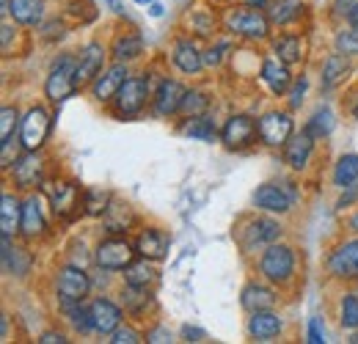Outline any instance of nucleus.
Wrapping results in <instances>:
<instances>
[{"label":"nucleus","instance_id":"1","mask_svg":"<svg viewBox=\"0 0 358 344\" xmlns=\"http://www.w3.org/2000/svg\"><path fill=\"white\" fill-rule=\"evenodd\" d=\"M146 96H149V83L143 80V78H127L122 88L116 91V96H113V110H116V116H122V119H130L135 116L143 105H146Z\"/></svg>","mask_w":358,"mask_h":344},{"label":"nucleus","instance_id":"2","mask_svg":"<svg viewBox=\"0 0 358 344\" xmlns=\"http://www.w3.org/2000/svg\"><path fill=\"white\" fill-rule=\"evenodd\" d=\"M259 270H262V275L268 281L284 284L295 273V257H292V251L287 245H268V251L262 254V261H259Z\"/></svg>","mask_w":358,"mask_h":344},{"label":"nucleus","instance_id":"3","mask_svg":"<svg viewBox=\"0 0 358 344\" xmlns=\"http://www.w3.org/2000/svg\"><path fill=\"white\" fill-rule=\"evenodd\" d=\"M75 69H78V64H75L72 55H64V58L50 69L45 91L52 102H61V99H66V96L75 91Z\"/></svg>","mask_w":358,"mask_h":344},{"label":"nucleus","instance_id":"4","mask_svg":"<svg viewBox=\"0 0 358 344\" xmlns=\"http://www.w3.org/2000/svg\"><path fill=\"white\" fill-rule=\"evenodd\" d=\"M229 31L245 39H265L270 31V20L259 8H240L229 17Z\"/></svg>","mask_w":358,"mask_h":344},{"label":"nucleus","instance_id":"5","mask_svg":"<svg viewBox=\"0 0 358 344\" xmlns=\"http://www.w3.org/2000/svg\"><path fill=\"white\" fill-rule=\"evenodd\" d=\"M133 248L124 243V240H105L99 243L96 254H94V261L102 267V270H127L133 264Z\"/></svg>","mask_w":358,"mask_h":344},{"label":"nucleus","instance_id":"6","mask_svg":"<svg viewBox=\"0 0 358 344\" xmlns=\"http://www.w3.org/2000/svg\"><path fill=\"white\" fill-rule=\"evenodd\" d=\"M289 182L284 185H262L257 193H254V204L265 213H289L292 201H295V190L287 187Z\"/></svg>","mask_w":358,"mask_h":344},{"label":"nucleus","instance_id":"7","mask_svg":"<svg viewBox=\"0 0 358 344\" xmlns=\"http://www.w3.org/2000/svg\"><path fill=\"white\" fill-rule=\"evenodd\" d=\"M91 289L89 275L78 267H64L58 275V295L61 303H80Z\"/></svg>","mask_w":358,"mask_h":344},{"label":"nucleus","instance_id":"8","mask_svg":"<svg viewBox=\"0 0 358 344\" xmlns=\"http://www.w3.org/2000/svg\"><path fill=\"white\" fill-rule=\"evenodd\" d=\"M47 132H50V116L45 108H31L28 116L22 119V146L28 152H36L45 143Z\"/></svg>","mask_w":358,"mask_h":344},{"label":"nucleus","instance_id":"9","mask_svg":"<svg viewBox=\"0 0 358 344\" xmlns=\"http://www.w3.org/2000/svg\"><path fill=\"white\" fill-rule=\"evenodd\" d=\"M259 138L268 143V146H281L292 138V119L287 113H278V110H270L259 119Z\"/></svg>","mask_w":358,"mask_h":344},{"label":"nucleus","instance_id":"10","mask_svg":"<svg viewBox=\"0 0 358 344\" xmlns=\"http://www.w3.org/2000/svg\"><path fill=\"white\" fill-rule=\"evenodd\" d=\"M50 201H52V210H55V215L58 217H66V220H72V217L78 215V204H80V193H78V187L72 185V182H52L50 185Z\"/></svg>","mask_w":358,"mask_h":344},{"label":"nucleus","instance_id":"11","mask_svg":"<svg viewBox=\"0 0 358 344\" xmlns=\"http://www.w3.org/2000/svg\"><path fill=\"white\" fill-rule=\"evenodd\" d=\"M278 234H281V226L275 220H268V217L251 220L248 229H243V248L245 251H254L259 245H273Z\"/></svg>","mask_w":358,"mask_h":344},{"label":"nucleus","instance_id":"12","mask_svg":"<svg viewBox=\"0 0 358 344\" xmlns=\"http://www.w3.org/2000/svg\"><path fill=\"white\" fill-rule=\"evenodd\" d=\"M102 64H105V50H102V44H89V47L80 52V61H78V69H75V88L89 86L91 80L102 72Z\"/></svg>","mask_w":358,"mask_h":344},{"label":"nucleus","instance_id":"13","mask_svg":"<svg viewBox=\"0 0 358 344\" xmlns=\"http://www.w3.org/2000/svg\"><path fill=\"white\" fill-rule=\"evenodd\" d=\"M257 132H259V127L254 124V119H248V116H231L224 127V141L226 146H231V149H245V146L254 143Z\"/></svg>","mask_w":358,"mask_h":344},{"label":"nucleus","instance_id":"14","mask_svg":"<svg viewBox=\"0 0 358 344\" xmlns=\"http://www.w3.org/2000/svg\"><path fill=\"white\" fill-rule=\"evenodd\" d=\"M328 270L336 278H356L358 275V240L339 245L331 259H328Z\"/></svg>","mask_w":358,"mask_h":344},{"label":"nucleus","instance_id":"15","mask_svg":"<svg viewBox=\"0 0 358 344\" xmlns=\"http://www.w3.org/2000/svg\"><path fill=\"white\" fill-rule=\"evenodd\" d=\"M91 317H94V331L96 334H113L122 322V308L116 303L105 301V298H96L89 306Z\"/></svg>","mask_w":358,"mask_h":344},{"label":"nucleus","instance_id":"16","mask_svg":"<svg viewBox=\"0 0 358 344\" xmlns=\"http://www.w3.org/2000/svg\"><path fill=\"white\" fill-rule=\"evenodd\" d=\"M185 88L179 86L177 80H163L157 94H155V110L157 116H174L179 108H182V99H185Z\"/></svg>","mask_w":358,"mask_h":344},{"label":"nucleus","instance_id":"17","mask_svg":"<svg viewBox=\"0 0 358 344\" xmlns=\"http://www.w3.org/2000/svg\"><path fill=\"white\" fill-rule=\"evenodd\" d=\"M42 171H45V166H42V160L34 155V152H28L25 149V155H20V160L14 163V182L20 185V187H36L39 182H42Z\"/></svg>","mask_w":358,"mask_h":344},{"label":"nucleus","instance_id":"18","mask_svg":"<svg viewBox=\"0 0 358 344\" xmlns=\"http://www.w3.org/2000/svg\"><path fill=\"white\" fill-rule=\"evenodd\" d=\"M135 251L143 259H163L169 254V237L160 231V229H143L138 234V243H135Z\"/></svg>","mask_w":358,"mask_h":344},{"label":"nucleus","instance_id":"19","mask_svg":"<svg viewBox=\"0 0 358 344\" xmlns=\"http://www.w3.org/2000/svg\"><path fill=\"white\" fill-rule=\"evenodd\" d=\"M278 331H281V317H278V314H273L270 308L254 311V317H251V322H248V334H251L254 339L270 342L273 336H278Z\"/></svg>","mask_w":358,"mask_h":344},{"label":"nucleus","instance_id":"20","mask_svg":"<svg viewBox=\"0 0 358 344\" xmlns=\"http://www.w3.org/2000/svg\"><path fill=\"white\" fill-rule=\"evenodd\" d=\"M6 11L20 25H39L42 22V14H45V3L42 0H8L6 3Z\"/></svg>","mask_w":358,"mask_h":344},{"label":"nucleus","instance_id":"21","mask_svg":"<svg viewBox=\"0 0 358 344\" xmlns=\"http://www.w3.org/2000/svg\"><path fill=\"white\" fill-rule=\"evenodd\" d=\"M312 135L309 132H301V135H292L287 143H284V157H287V163L292 166V169H303L306 163H309V157H312Z\"/></svg>","mask_w":358,"mask_h":344},{"label":"nucleus","instance_id":"22","mask_svg":"<svg viewBox=\"0 0 358 344\" xmlns=\"http://www.w3.org/2000/svg\"><path fill=\"white\" fill-rule=\"evenodd\" d=\"M127 80V69L122 66V61L116 64V66H110L96 83H94V96L99 99V102H108V99H113L116 96V91L122 88V83Z\"/></svg>","mask_w":358,"mask_h":344},{"label":"nucleus","instance_id":"23","mask_svg":"<svg viewBox=\"0 0 358 344\" xmlns=\"http://www.w3.org/2000/svg\"><path fill=\"white\" fill-rule=\"evenodd\" d=\"M133 207L124 201H110L105 210V226L110 234H127V229L133 226Z\"/></svg>","mask_w":358,"mask_h":344},{"label":"nucleus","instance_id":"24","mask_svg":"<svg viewBox=\"0 0 358 344\" xmlns=\"http://www.w3.org/2000/svg\"><path fill=\"white\" fill-rule=\"evenodd\" d=\"M174 64H177L185 75H196V72L204 66V55L196 50L193 42L182 39V42H177V47H174Z\"/></svg>","mask_w":358,"mask_h":344},{"label":"nucleus","instance_id":"25","mask_svg":"<svg viewBox=\"0 0 358 344\" xmlns=\"http://www.w3.org/2000/svg\"><path fill=\"white\" fill-rule=\"evenodd\" d=\"M3 270L11 275H25L31 270V254L22 248H11V237L3 234Z\"/></svg>","mask_w":358,"mask_h":344},{"label":"nucleus","instance_id":"26","mask_svg":"<svg viewBox=\"0 0 358 344\" xmlns=\"http://www.w3.org/2000/svg\"><path fill=\"white\" fill-rule=\"evenodd\" d=\"M20 229H22V234L28 240H34V237H39L45 231V215H42V207H39L36 196L25 201V207H22V226Z\"/></svg>","mask_w":358,"mask_h":344},{"label":"nucleus","instance_id":"27","mask_svg":"<svg viewBox=\"0 0 358 344\" xmlns=\"http://www.w3.org/2000/svg\"><path fill=\"white\" fill-rule=\"evenodd\" d=\"M20 226H22V207H20V201L14 196L6 193L3 201H0V229H3L6 237H11Z\"/></svg>","mask_w":358,"mask_h":344},{"label":"nucleus","instance_id":"28","mask_svg":"<svg viewBox=\"0 0 358 344\" xmlns=\"http://www.w3.org/2000/svg\"><path fill=\"white\" fill-rule=\"evenodd\" d=\"M262 80L268 83V88L273 94H284L287 88H289V69H287V64L281 61H265L262 64Z\"/></svg>","mask_w":358,"mask_h":344},{"label":"nucleus","instance_id":"29","mask_svg":"<svg viewBox=\"0 0 358 344\" xmlns=\"http://www.w3.org/2000/svg\"><path fill=\"white\" fill-rule=\"evenodd\" d=\"M243 306L254 314V311H265V308H273L275 306V295L270 292L268 287H259V284H248L243 289Z\"/></svg>","mask_w":358,"mask_h":344},{"label":"nucleus","instance_id":"30","mask_svg":"<svg viewBox=\"0 0 358 344\" xmlns=\"http://www.w3.org/2000/svg\"><path fill=\"white\" fill-rule=\"evenodd\" d=\"M141 52H143V39H141V34H124V36H119L116 44H113V55H116V61H122V64L138 58Z\"/></svg>","mask_w":358,"mask_h":344},{"label":"nucleus","instance_id":"31","mask_svg":"<svg viewBox=\"0 0 358 344\" xmlns=\"http://www.w3.org/2000/svg\"><path fill=\"white\" fill-rule=\"evenodd\" d=\"M303 11V0H275V6L270 8V20L275 25H289L292 20H298Z\"/></svg>","mask_w":358,"mask_h":344},{"label":"nucleus","instance_id":"32","mask_svg":"<svg viewBox=\"0 0 358 344\" xmlns=\"http://www.w3.org/2000/svg\"><path fill=\"white\" fill-rule=\"evenodd\" d=\"M356 179H358V155H345L336 163L334 182H336V187H353Z\"/></svg>","mask_w":358,"mask_h":344},{"label":"nucleus","instance_id":"33","mask_svg":"<svg viewBox=\"0 0 358 344\" xmlns=\"http://www.w3.org/2000/svg\"><path fill=\"white\" fill-rule=\"evenodd\" d=\"M350 72V64H348V58L345 55H331L328 61H325V72H322V86L331 88L336 86L345 75Z\"/></svg>","mask_w":358,"mask_h":344},{"label":"nucleus","instance_id":"34","mask_svg":"<svg viewBox=\"0 0 358 344\" xmlns=\"http://www.w3.org/2000/svg\"><path fill=\"white\" fill-rule=\"evenodd\" d=\"M66 314H69V322L78 334H91L94 331V317H91V308H83L80 303H64Z\"/></svg>","mask_w":358,"mask_h":344},{"label":"nucleus","instance_id":"35","mask_svg":"<svg viewBox=\"0 0 358 344\" xmlns=\"http://www.w3.org/2000/svg\"><path fill=\"white\" fill-rule=\"evenodd\" d=\"M124 281H127L130 287H149V284L157 281V275H155V270H152L146 261H133V264L124 270Z\"/></svg>","mask_w":358,"mask_h":344},{"label":"nucleus","instance_id":"36","mask_svg":"<svg viewBox=\"0 0 358 344\" xmlns=\"http://www.w3.org/2000/svg\"><path fill=\"white\" fill-rule=\"evenodd\" d=\"M185 135H190L196 141H213L215 138V124L207 116H190V122L185 124Z\"/></svg>","mask_w":358,"mask_h":344},{"label":"nucleus","instance_id":"37","mask_svg":"<svg viewBox=\"0 0 358 344\" xmlns=\"http://www.w3.org/2000/svg\"><path fill=\"white\" fill-rule=\"evenodd\" d=\"M275 52H278V58L289 66V64H298L301 61V42L295 39V36H281L278 42H275Z\"/></svg>","mask_w":358,"mask_h":344},{"label":"nucleus","instance_id":"38","mask_svg":"<svg viewBox=\"0 0 358 344\" xmlns=\"http://www.w3.org/2000/svg\"><path fill=\"white\" fill-rule=\"evenodd\" d=\"M331 129H334V113H331V110H317L312 116V122L306 124V132H309L312 138L331 135Z\"/></svg>","mask_w":358,"mask_h":344},{"label":"nucleus","instance_id":"39","mask_svg":"<svg viewBox=\"0 0 358 344\" xmlns=\"http://www.w3.org/2000/svg\"><path fill=\"white\" fill-rule=\"evenodd\" d=\"M149 292H146V287H130L127 284V289H124V308L130 311V314H141L143 311V306L149 303Z\"/></svg>","mask_w":358,"mask_h":344},{"label":"nucleus","instance_id":"40","mask_svg":"<svg viewBox=\"0 0 358 344\" xmlns=\"http://www.w3.org/2000/svg\"><path fill=\"white\" fill-rule=\"evenodd\" d=\"M108 204H110V196H108L105 190H99V187L86 190V201H83V207H86L89 215H102V213L108 210Z\"/></svg>","mask_w":358,"mask_h":344},{"label":"nucleus","instance_id":"41","mask_svg":"<svg viewBox=\"0 0 358 344\" xmlns=\"http://www.w3.org/2000/svg\"><path fill=\"white\" fill-rule=\"evenodd\" d=\"M207 105H210V99H207L201 91H187L185 99H182V108H179V110L187 113V116H201Z\"/></svg>","mask_w":358,"mask_h":344},{"label":"nucleus","instance_id":"42","mask_svg":"<svg viewBox=\"0 0 358 344\" xmlns=\"http://www.w3.org/2000/svg\"><path fill=\"white\" fill-rule=\"evenodd\" d=\"M14 127H17V108H3V113H0V141H3V146L11 141Z\"/></svg>","mask_w":358,"mask_h":344},{"label":"nucleus","instance_id":"43","mask_svg":"<svg viewBox=\"0 0 358 344\" xmlns=\"http://www.w3.org/2000/svg\"><path fill=\"white\" fill-rule=\"evenodd\" d=\"M342 325L345 328H358V298L348 295L342 301Z\"/></svg>","mask_w":358,"mask_h":344},{"label":"nucleus","instance_id":"44","mask_svg":"<svg viewBox=\"0 0 358 344\" xmlns=\"http://www.w3.org/2000/svg\"><path fill=\"white\" fill-rule=\"evenodd\" d=\"M336 50L345 55H358V34L356 31H345L336 36Z\"/></svg>","mask_w":358,"mask_h":344},{"label":"nucleus","instance_id":"45","mask_svg":"<svg viewBox=\"0 0 358 344\" xmlns=\"http://www.w3.org/2000/svg\"><path fill=\"white\" fill-rule=\"evenodd\" d=\"M110 342L113 344H138L141 342V336H138V331H133V328H116Z\"/></svg>","mask_w":358,"mask_h":344},{"label":"nucleus","instance_id":"46","mask_svg":"<svg viewBox=\"0 0 358 344\" xmlns=\"http://www.w3.org/2000/svg\"><path fill=\"white\" fill-rule=\"evenodd\" d=\"M224 52H226V44H218L215 50H207V52H204V64L218 66V64H221V58H224Z\"/></svg>","mask_w":358,"mask_h":344},{"label":"nucleus","instance_id":"47","mask_svg":"<svg viewBox=\"0 0 358 344\" xmlns=\"http://www.w3.org/2000/svg\"><path fill=\"white\" fill-rule=\"evenodd\" d=\"M334 8H336V14L350 17V14L358 8V0H334Z\"/></svg>","mask_w":358,"mask_h":344},{"label":"nucleus","instance_id":"48","mask_svg":"<svg viewBox=\"0 0 358 344\" xmlns=\"http://www.w3.org/2000/svg\"><path fill=\"white\" fill-rule=\"evenodd\" d=\"M303 94H306V80H298V83H295V88H292L289 105H292V108H298V105L303 102Z\"/></svg>","mask_w":358,"mask_h":344},{"label":"nucleus","instance_id":"49","mask_svg":"<svg viewBox=\"0 0 358 344\" xmlns=\"http://www.w3.org/2000/svg\"><path fill=\"white\" fill-rule=\"evenodd\" d=\"M309 342L312 344L325 342V339H322V328H320V320H317V317H312V322H309Z\"/></svg>","mask_w":358,"mask_h":344},{"label":"nucleus","instance_id":"50","mask_svg":"<svg viewBox=\"0 0 358 344\" xmlns=\"http://www.w3.org/2000/svg\"><path fill=\"white\" fill-rule=\"evenodd\" d=\"M39 342L42 344H66V339H64V336H61V334H45V336H42V339H39Z\"/></svg>","mask_w":358,"mask_h":344},{"label":"nucleus","instance_id":"51","mask_svg":"<svg viewBox=\"0 0 358 344\" xmlns=\"http://www.w3.org/2000/svg\"><path fill=\"white\" fill-rule=\"evenodd\" d=\"M171 339V334H166V331H155V334H149V342H169Z\"/></svg>","mask_w":358,"mask_h":344},{"label":"nucleus","instance_id":"52","mask_svg":"<svg viewBox=\"0 0 358 344\" xmlns=\"http://www.w3.org/2000/svg\"><path fill=\"white\" fill-rule=\"evenodd\" d=\"M185 336H187V342H199V336H204V334L196 328H185Z\"/></svg>","mask_w":358,"mask_h":344},{"label":"nucleus","instance_id":"53","mask_svg":"<svg viewBox=\"0 0 358 344\" xmlns=\"http://www.w3.org/2000/svg\"><path fill=\"white\" fill-rule=\"evenodd\" d=\"M8 42H11V28L3 22V47H8Z\"/></svg>","mask_w":358,"mask_h":344},{"label":"nucleus","instance_id":"54","mask_svg":"<svg viewBox=\"0 0 358 344\" xmlns=\"http://www.w3.org/2000/svg\"><path fill=\"white\" fill-rule=\"evenodd\" d=\"M245 3H248L251 8H254V6H257V8H265V3H268V0H245Z\"/></svg>","mask_w":358,"mask_h":344},{"label":"nucleus","instance_id":"55","mask_svg":"<svg viewBox=\"0 0 358 344\" xmlns=\"http://www.w3.org/2000/svg\"><path fill=\"white\" fill-rule=\"evenodd\" d=\"M348 20H350V25H353V31H358V8H356V11H353V14H350V17H348Z\"/></svg>","mask_w":358,"mask_h":344},{"label":"nucleus","instance_id":"56","mask_svg":"<svg viewBox=\"0 0 358 344\" xmlns=\"http://www.w3.org/2000/svg\"><path fill=\"white\" fill-rule=\"evenodd\" d=\"M350 229H353V231H358V213L350 217Z\"/></svg>","mask_w":358,"mask_h":344},{"label":"nucleus","instance_id":"57","mask_svg":"<svg viewBox=\"0 0 358 344\" xmlns=\"http://www.w3.org/2000/svg\"><path fill=\"white\" fill-rule=\"evenodd\" d=\"M356 96H358V94H356ZM350 110H353V116H356V119H358V99H353V105H350Z\"/></svg>","mask_w":358,"mask_h":344},{"label":"nucleus","instance_id":"58","mask_svg":"<svg viewBox=\"0 0 358 344\" xmlns=\"http://www.w3.org/2000/svg\"><path fill=\"white\" fill-rule=\"evenodd\" d=\"M138 3H152V0H138Z\"/></svg>","mask_w":358,"mask_h":344}]
</instances>
